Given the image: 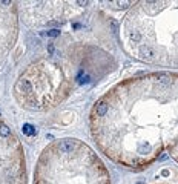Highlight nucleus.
<instances>
[{"mask_svg":"<svg viewBox=\"0 0 178 184\" xmlns=\"http://www.w3.org/2000/svg\"><path fill=\"white\" fill-rule=\"evenodd\" d=\"M89 126L98 149L120 166L141 170L164 152L178 164V72L118 81L95 101Z\"/></svg>","mask_w":178,"mask_h":184,"instance_id":"1","label":"nucleus"},{"mask_svg":"<svg viewBox=\"0 0 178 184\" xmlns=\"http://www.w3.org/2000/svg\"><path fill=\"white\" fill-rule=\"evenodd\" d=\"M118 34L131 57L155 66L178 68V0L132 3Z\"/></svg>","mask_w":178,"mask_h":184,"instance_id":"2","label":"nucleus"},{"mask_svg":"<svg viewBox=\"0 0 178 184\" xmlns=\"http://www.w3.org/2000/svg\"><path fill=\"white\" fill-rule=\"evenodd\" d=\"M34 184H111V175L92 147L77 138H61L43 149Z\"/></svg>","mask_w":178,"mask_h":184,"instance_id":"3","label":"nucleus"},{"mask_svg":"<svg viewBox=\"0 0 178 184\" xmlns=\"http://www.w3.org/2000/svg\"><path fill=\"white\" fill-rule=\"evenodd\" d=\"M0 184H26L22 143L2 117H0Z\"/></svg>","mask_w":178,"mask_h":184,"instance_id":"4","label":"nucleus"},{"mask_svg":"<svg viewBox=\"0 0 178 184\" xmlns=\"http://www.w3.org/2000/svg\"><path fill=\"white\" fill-rule=\"evenodd\" d=\"M19 34V14L14 2L0 0V66L6 60Z\"/></svg>","mask_w":178,"mask_h":184,"instance_id":"5","label":"nucleus"}]
</instances>
